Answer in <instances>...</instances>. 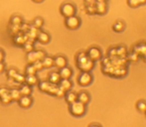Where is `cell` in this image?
<instances>
[{
	"label": "cell",
	"instance_id": "16",
	"mask_svg": "<svg viewBox=\"0 0 146 127\" xmlns=\"http://www.w3.org/2000/svg\"><path fill=\"white\" fill-rule=\"evenodd\" d=\"M25 83L30 87H35L39 83V79L36 75H26L25 77Z\"/></svg>",
	"mask_w": 146,
	"mask_h": 127
},
{
	"label": "cell",
	"instance_id": "36",
	"mask_svg": "<svg viewBox=\"0 0 146 127\" xmlns=\"http://www.w3.org/2000/svg\"><path fill=\"white\" fill-rule=\"evenodd\" d=\"M127 5L130 8H137L139 5L138 0H127Z\"/></svg>",
	"mask_w": 146,
	"mask_h": 127
},
{
	"label": "cell",
	"instance_id": "3",
	"mask_svg": "<svg viewBox=\"0 0 146 127\" xmlns=\"http://www.w3.org/2000/svg\"><path fill=\"white\" fill-rule=\"evenodd\" d=\"M57 87H58V85H53V83H51L49 81H41V83H39V89H40L41 91L49 93V95H55Z\"/></svg>",
	"mask_w": 146,
	"mask_h": 127
},
{
	"label": "cell",
	"instance_id": "5",
	"mask_svg": "<svg viewBox=\"0 0 146 127\" xmlns=\"http://www.w3.org/2000/svg\"><path fill=\"white\" fill-rule=\"evenodd\" d=\"M94 77L90 73V71H82L78 77V83L81 87H88L92 83Z\"/></svg>",
	"mask_w": 146,
	"mask_h": 127
},
{
	"label": "cell",
	"instance_id": "25",
	"mask_svg": "<svg viewBox=\"0 0 146 127\" xmlns=\"http://www.w3.org/2000/svg\"><path fill=\"white\" fill-rule=\"evenodd\" d=\"M34 41H31V40H27L25 42V44L23 45V49H24V51H25L26 53H29V52H32V51H34Z\"/></svg>",
	"mask_w": 146,
	"mask_h": 127
},
{
	"label": "cell",
	"instance_id": "29",
	"mask_svg": "<svg viewBox=\"0 0 146 127\" xmlns=\"http://www.w3.org/2000/svg\"><path fill=\"white\" fill-rule=\"evenodd\" d=\"M13 79L17 83H20V85H23V83H25V75H22V73H17L15 77H13Z\"/></svg>",
	"mask_w": 146,
	"mask_h": 127
},
{
	"label": "cell",
	"instance_id": "2",
	"mask_svg": "<svg viewBox=\"0 0 146 127\" xmlns=\"http://www.w3.org/2000/svg\"><path fill=\"white\" fill-rule=\"evenodd\" d=\"M60 12L65 18L70 17V16L76 15L77 13V8H76L75 4L71 3V2H66L63 3L60 7Z\"/></svg>",
	"mask_w": 146,
	"mask_h": 127
},
{
	"label": "cell",
	"instance_id": "12",
	"mask_svg": "<svg viewBox=\"0 0 146 127\" xmlns=\"http://www.w3.org/2000/svg\"><path fill=\"white\" fill-rule=\"evenodd\" d=\"M54 65L58 69L64 67L66 65H68V60L66 57L64 56H57L54 58Z\"/></svg>",
	"mask_w": 146,
	"mask_h": 127
},
{
	"label": "cell",
	"instance_id": "6",
	"mask_svg": "<svg viewBox=\"0 0 146 127\" xmlns=\"http://www.w3.org/2000/svg\"><path fill=\"white\" fill-rule=\"evenodd\" d=\"M77 67L81 71H90L94 67V62L90 60L88 57H87L81 62H78Z\"/></svg>",
	"mask_w": 146,
	"mask_h": 127
},
{
	"label": "cell",
	"instance_id": "26",
	"mask_svg": "<svg viewBox=\"0 0 146 127\" xmlns=\"http://www.w3.org/2000/svg\"><path fill=\"white\" fill-rule=\"evenodd\" d=\"M136 109L138 110L139 112L144 113V112L146 111V101L145 100L140 99L136 102Z\"/></svg>",
	"mask_w": 146,
	"mask_h": 127
},
{
	"label": "cell",
	"instance_id": "22",
	"mask_svg": "<svg viewBox=\"0 0 146 127\" xmlns=\"http://www.w3.org/2000/svg\"><path fill=\"white\" fill-rule=\"evenodd\" d=\"M124 28H125L124 22L120 21V20L114 22L113 25H112V30H113L114 32H116V33H121L123 30H124Z\"/></svg>",
	"mask_w": 146,
	"mask_h": 127
},
{
	"label": "cell",
	"instance_id": "4",
	"mask_svg": "<svg viewBox=\"0 0 146 127\" xmlns=\"http://www.w3.org/2000/svg\"><path fill=\"white\" fill-rule=\"evenodd\" d=\"M81 19L76 15L67 17L65 20V26L70 30H77L81 26Z\"/></svg>",
	"mask_w": 146,
	"mask_h": 127
},
{
	"label": "cell",
	"instance_id": "9",
	"mask_svg": "<svg viewBox=\"0 0 146 127\" xmlns=\"http://www.w3.org/2000/svg\"><path fill=\"white\" fill-rule=\"evenodd\" d=\"M94 7H96V14L104 15L108 11V5H106V1H98Z\"/></svg>",
	"mask_w": 146,
	"mask_h": 127
},
{
	"label": "cell",
	"instance_id": "17",
	"mask_svg": "<svg viewBox=\"0 0 146 127\" xmlns=\"http://www.w3.org/2000/svg\"><path fill=\"white\" fill-rule=\"evenodd\" d=\"M78 100L87 105L88 102L90 101V93H87V91H81V93H78Z\"/></svg>",
	"mask_w": 146,
	"mask_h": 127
},
{
	"label": "cell",
	"instance_id": "34",
	"mask_svg": "<svg viewBox=\"0 0 146 127\" xmlns=\"http://www.w3.org/2000/svg\"><path fill=\"white\" fill-rule=\"evenodd\" d=\"M17 69H7V71H6V75H7V77L8 79H13V77L16 75V73H17Z\"/></svg>",
	"mask_w": 146,
	"mask_h": 127
},
{
	"label": "cell",
	"instance_id": "10",
	"mask_svg": "<svg viewBox=\"0 0 146 127\" xmlns=\"http://www.w3.org/2000/svg\"><path fill=\"white\" fill-rule=\"evenodd\" d=\"M28 40L27 38V35H24V34H16L15 36L13 37V42L14 44L16 45V46H19V47H22L24 44H25V42Z\"/></svg>",
	"mask_w": 146,
	"mask_h": 127
},
{
	"label": "cell",
	"instance_id": "7",
	"mask_svg": "<svg viewBox=\"0 0 146 127\" xmlns=\"http://www.w3.org/2000/svg\"><path fill=\"white\" fill-rule=\"evenodd\" d=\"M87 55L92 61L96 62L102 59V50L98 47H90L87 51Z\"/></svg>",
	"mask_w": 146,
	"mask_h": 127
},
{
	"label": "cell",
	"instance_id": "44",
	"mask_svg": "<svg viewBox=\"0 0 146 127\" xmlns=\"http://www.w3.org/2000/svg\"><path fill=\"white\" fill-rule=\"evenodd\" d=\"M94 125H98V126H102L100 124H98V123H92V124H90V126H94Z\"/></svg>",
	"mask_w": 146,
	"mask_h": 127
},
{
	"label": "cell",
	"instance_id": "13",
	"mask_svg": "<svg viewBox=\"0 0 146 127\" xmlns=\"http://www.w3.org/2000/svg\"><path fill=\"white\" fill-rule=\"evenodd\" d=\"M58 85L63 91H68L72 89V87H73V83H72L71 79H61Z\"/></svg>",
	"mask_w": 146,
	"mask_h": 127
},
{
	"label": "cell",
	"instance_id": "31",
	"mask_svg": "<svg viewBox=\"0 0 146 127\" xmlns=\"http://www.w3.org/2000/svg\"><path fill=\"white\" fill-rule=\"evenodd\" d=\"M0 101L1 103L3 104H10L12 102V98H11V95H10V93H8L7 95H3L2 97H0Z\"/></svg>",
	"mask_w": 146,
	"mask_h": 127
},
{
	"label": "cell",
	"instance_id": "45",
	"mask_svg": "<svg viewBox=\"0 0 146 127\" xmlns=\"http://www.w3.org/2000/svg\"><path fill=\"white\" fill-rule=\"evenodd\" d=\"M98 1H106V0H98Z\"/></svg>",
	"mask_w": 146,
	"mask_h": 127
},
{
	"label": "cell",
	"instance_id": "15",
	"mask_svg": "<svg viewBox=\"0 0 146 127\" xmlns=\"http://www.w3.org/2000/svg\"><path fill=\"white\" fill-rule=\"evenodd\" d=\"M64 97H65V100L68 104H71V103H73L74 101L78 100V93H76L75 91H66Z\"/></svg>",
	"mask_w": 146,
	"mask_h": 127
},
{
	"label": "cell",
	"instance_id": "37",
	"mask_svg": "<svg viewBox=\"0 0 146 127\" xmlns=\"http://www.w3.org/2000/svg\"><path fill=\"white\" fill-rule=\"evenodd\" d=\"M138 59H139V55L137 54L136 52H134V51H133L131 54H129V56H128V60L132 61V62H137Z\"/></svg>",
	"mask_w": 146,
	"mask_h": 127
},
{
	"label": "cell",
	"instance_id": "20",
	"mask_svg": "<svg viewBox=\"0 0 146 127\" xmlns=\"http://www.w3.org/2000/svg\"><path fill=\"white\" fill-rule=\"evenodd\" d=\"M42 64L44 69H51L52 67H54V58L53 57L46 56L42 60Z\"/></svg>",
	"mask_w": 146,
	"mask_h": 127
},
{
	"label": "cell",
	"instance_id": "28",
	"mask_svg": "<svg viewBox=\"0 0 146 127\" xmlns=\"http://www.w3.org/2000/svg\"><path fill=\"white\" fill-rule=\"evenodd\" d=\"M33 26L38 28V29H41L44 26V19L41 17H36L33 21Z\"/></svg>",
	"mask_w": 146,
	"mask_h": 127
},
{
	"label": "cell",
	"instance_id": "8",
	"mask_svg": "<svg viewBox=\"0 0 146 127\" xmlns=\"http://www.w3.org/2000/svg\"><path fill=\"white\" fill-rule=\"evenodd\" d=\"M17 102L21 108H29L33 104V99L31 95H22Z\"/></svg>",
	"mask_w": 146,
	"mask_h": 127
},
{
	"label": "cell",
	"instance_id": "39",
	"mask_svg": "<svg viewBox=\"0 0 146 127\" xmlns=\"http://www.w3.org/2000/svg\"><path fill=\"white\" fill-rule=\"evenodd\" d=\"M9 93V89L5 87H0V97H2L3 95H7Z\"/></svg>",
	"mask_w": 146,
	"mask_h": 127
},
{
	"label": "cell",
	"instance_id": "32",
	"mask_svg": "<svg viewBox=\"0 0 146 127\" xmlns=\"http://www.w3.org/2000/svg\"><path fill=\"white\" fill-rule=\"evenodd\" d=\"M35 53H36V56H37V58H38V60H40V61H42L43 59L47 56L46 52H45L44 50H36Z\"/></svg>",
	"mask_w": 146,
	"mask_h": 127
},
{
	"label": "cell",
	"instance_id": "46",
	"mask_svg": "<svg viewBox=\"0 0 146 127\" xmlns=\"http://www.w3.org/2000/svg\"><path fill=\"white\" fill-rule=\"evenodd\" d=\"M144 113H145V115H146V111H145V112H144Z\"/></svg>",
	"mask_w": 146,
	"mask_h": 127
},
{
	"label": "cell",
	"instance_id": "38",
	"mask_svg": "<svg viewBox=\"0 0 146 127\" xmlns=\"http://www.w3.org/2000/svg\"><path fill=\"white\" fill-rule=\"evenodd\" d=\"M86 11H87V13L88 14H96V7H94V5H92V4H90V5H88L87 8H86Z\"/></svg>",
	"mask_w": 146,
	"mask_h": 127
},
{
	"label": "cell",
	"instance_id": "41",
	"mask_svg": "<svg viewBox=\"0 0 146 127\" xmlns=\"http://www.w3.org/2000/svg\"><path fill=\"white\" fill-rule=\"evenodd\" d=\"M4 59H5V53H4L3 50L0 49V62H3Z\"/></svg>",
	"mask_w": 146,
	"mask_h": 127
},
{
	"label": "cell",
	"instance_id": "18",
	"mask_svg": "<svg viewBox=\"0 0 146 127\" xmlns=\"http://www.w3.org/2000/svg\"><path fill=\"white\" fill-rule=\"evenodd\" d=\"M48 81H50L51 83H53V85H58L60 81H61V77H60L59 71H52V73H50Z\"/></svg>",
	"mask_w": 146,
	"mask_h": 127
},
{
	"label": "cell",
	"instance_id": "24",
	"mask_svg": "<svg viewBox=\"0 0 146 127\" xmlns=\"http://www.w3.org/2000/svg\"><path fill=\"white\" fill-rule=\"evenodd\" d=\"M26 61H27L28 64H33V63L36 62V61H38V58H37L35 51H32V52L27 53V56H26Z\"/></svg>",
	"mask_w": 146,
	"mask_h": 127
},
{
	"label": "cell",
	"instance_id": "40",
	"mask_svg": "<svg viewBox=\"0 0 146 127\" xmlns=\"http://www.w3.org/2000/svg\"><path fill=\"white\" fill-rule=\"evenodd\" d=\"M5 69H6L5 64H4V62H0V75H1L2 73H4Z\"/></svg>",
	"mask_w": 146,
	"mask_h": 127
},
{
	"label": "cell",
	"instance_id": "14",
	"mask_svg": "<svg viewBox=\"0 0 146 127\" xmlns=\"http://www.w3.org/2000/svg\"><path fill=\"white\" fill-rule=\"evenodd\" d=\"M36 39L41 43V44L46 45V44H48V43L51 41V36L47 32H40V31H39Z\"/></svg>",
	"mask_w": 146,
	"mask_h": 127
},
{
	"label": "cell",
	"instance_id": "33",
	"mask_svg": "<svg viewBox=\"0 0 146 127\" xmlns=\"http://www.w3.org/2000/svg\"><path fill=\"white\" fill-rule=\"evenodd\" d=\"M88 57L87 55V52H80L78 53L77 57H76V62H81V61H83L84 59H86Z\"/></svg>",
	"mask_w": 146,
	"mask_h": 127
},
{
	"label": "cell",
	"instance_id": "27",
	"mask_svg": "<svg viewBox=\"0 0 146 127\" xmlns=\"http://www.w3.org/2000/svg\"><path fill=\"white\" fill-rule=\"evenodd\" d=\"M134 52H136L138 55H146V45L139 44L134 47Z\"/></svg>",
	"mask_w": 146,
	"mask_h": 127
},
{
	"label": "cell",
	"instance_id": "47",
	"mask_svg": "<svg viewBox=\"0 0 146 127\" xmlns=\"http://www.w3.org/2000/svg\"><path fill=\"white\" fill-rule=\"evenodd\" d=\"M145 56H146V55H145Z\"/></svg>",
	"mask_w": 146,
	"mask_h": 127
},
{
	"label": "cell",
	"instance_id": "1",
	"mask_svg": "<svg viewBox=\"0 0 146 127\" xmlns=\"http://www.w3.org/2000/svg\"><path fill=\"white\" fill-rule=\"evenodd\" d=\"M69 111L75 117H82L87 111V105L79 100H76L73 103L69 104Z\"/></svg>",
	"mask_w": 146,
	"mask_h": 127
},
{
	"label": "cell",
	"instance_id": "35",
	"mask_svg": "<svg viewBox=\"0 0 146 127\" xmlns=\"http://www.w3.org/2000/svg\"><path fill=\"white\" fill-rule=\"evenodd\" d=\"M32 65H34V67L36 69V71H42V69H44V67H43V64H42V61H40V60L36 61V62L33 63Z\"/></svg>",
	"mask_w": 146,
	"mask_h": 127
},
{
	"label": "cell",
	"instance_id": "19",
	"mask_svg": "<svg viewBox=\"0 0 146 127\" xmlns=\"http://www.w3.org/2000/svg\"><path fill=\"white\" fill-rule=\"evenodd\" d=\"M10 24L17 27H21L23 25V18L19 15H13L10 19Z\"/></svg>",
	"mask_w": 146,
	"mask_h": 127
},
{
	"label": "cell",
	"instance_id": "42",
	"mask_svg": "<svg viewBox=\"0 0 146 127\" xmlns=\"http://www.w3.org/2000/svg\"><path fill=\"white\" fill-rule=\"evenodd\" d=\"M139 5H145L146 4V0H138Z\"/></svg>",
	"mask_w": 146,
	"mask_h": 127
},
{
	"label": "cell",
	"instance_id": "21",
	"mask_svg": "<svg viewBox=\"0 0 146 127\" xmlns=\"http://www.w3.org/2000/svg\"><path fill=\"white\" fill-rule=\"evenodd\" d=\"M19 91H20V93H21V95H32V93H33L32 87L26 85V83H23V85H21V87L19 89Z\"/></svg>",
	"mask_w": 146,
	"mask_h": 127
},
{
	"label": "cell",
	"instance_id": "30",
	"mask_svg": "<svg viewBox=\"0 0 146 127\" xmlns=\"http://www.w3.org/2000/svg\"><path fill=\"white\" fill-rule=\"evenodd\" d=\"M25 73L26 75H37L36 69H35L32 64H28V65L26 67V69H25Z\"/></svg>",
	"mask_w": 146,
	"mask_h": 127
},
{
	"label": "cell",
	"instance_id": "43",
	"mask_svg": "<svg viewBox=\"0 0 146 127\" xmlns=\"http://www.w3.org/2000/svg\"><path fill=\"white\" fill-rule=\"evenodd\" d=\"M44 0H33V2H35V3H41V2H43Z\"/></svg>",
	"mask_w": 146,
	"mask_h": 127
},
{
	"label": "cell",
	"instance_id": "11",
	"mask_svg": "<svg viewBox=\"0 0 146 127\" xmlns=\"http://www.w3.org/2000/svg\"><path fill=\"white\" fill-rule=\"evenodd\" d=\"M59 73H60V77L61 79H71L72 75H73V69H71L70 67L66 65L64 67H61L59 69Z\"/></svg>",
	"mask_w": 146,
	"mask_h": 127
},
{
	"label": "cell",
	"instance_id": "23",
	"mask_svg": "<svg viewBox=\"0 0 146 127\" xmlns=\"http://www.w3.org/2000/svg\"><path fill=\"white\" fill-rule=\"evenodd\" d=\"M9 93H10V95H11L12 101H16V102H17L18 100L20 99V97L22 96L21 93H20L19 89H9Z\"/></svg>",
	"mask_w": 146,
	"mask_h": 127
}]
</instances>
